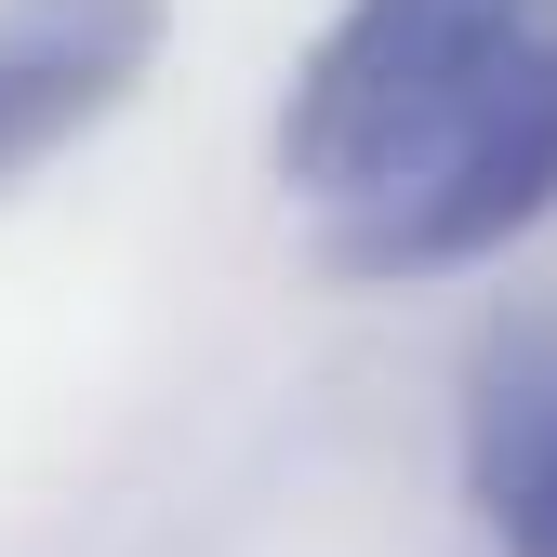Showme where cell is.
<instances>
[{"instance_id":"cell-1","label":"cell","mask_w":557,"mask_h":557,"mask_svg":"<svg viewBox=\"0 0 557 557\" xmlns=\"http://www.w3.org/2000/svg\"><path fill=\"white\" fill-rule=\"evenodd\" d=\"M332 278H451L557 213V0H332L278 107Z\"/></svg>"},{"instance_id":"cell-2","label":"cell","mask_w":557,"mask_h":557,"mask_svg":"<svg viewBox=\"0 0 557 557\" xmlns=\"http://www.w3.org/2000/svg\"><path fill=\"white\" fill-rule=\"evenodd\" d=\"M173 0H0V199L147 94Z\"/></svg>"},{"instance_id":"cell-3","label":"cell","mask_w":557,"mask_h":557,"mask_svg":"<svg viewBox=\"0 0 557 557\" xmlns=\"http://www.w3.org/2000/svg\"><path fill=\"white\" fill-rule=\"evenodd\" d=\"M451 465H465V505L492 531V557H557V306L492 319L465 345Z\"/></svg>"}]
</instances>
